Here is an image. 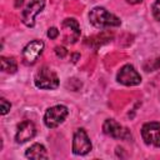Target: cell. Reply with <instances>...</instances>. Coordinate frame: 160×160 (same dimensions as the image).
<instances>
[{
    "instance_id": "cell-1",
    "label": "cell",
    "mask_w": 160,
    "mask_h": 160,
    "mask_svg": "<svg viewBox=\"0 0 160 160\" xmlns=\"http://www.w3.org/2000/svg\"><path fill=\"white\" fill-rule=\"evenodd\" d=\"M89 21H90V24L92 26H95L98 29L119 26L121 24V20L116 15H114L110 11H108L102 6H95V8H92L90 10Z\"/></svg>"
},
{
    "instance_id": "cell-2",
    "label": "cell",
    "mask_w": 160,
    "mask_h": 160,
    "mask_svg": "<svg viewBox=\"0 0 160 160\" xmlns=\"http://www.w3.org/2000/svg\"><path fill=\"white\" fill-rule=\"evenodd\" d=\"M35 86L44 90H54L59 86V78L56 72L49 66H41L34 78Z\"/></svg>"
},
{
    "instance_id": "cell-3",
    "label": "cell",
    "mask_w": 160,
    "mask_h": 160,
    "mask_svg": "<svg viewBox=\"0 0 160 160\" xmlns=\"http://www.w3.org/2000/svg\"><path fill=\"white\" fill-rule=\"evenodd\" d=\"M69 115V109L65 105H54L46 109L44 114V124L49 129H55L65 121Z\"/></svg>"
},
{
    "instance_id": "cell-4",
    "label": "cell",
    "mask_w": 160,
    "mask_h": 160,
    "mask_svg": "<svg viewBox=\"0 0 160 160\" xmlns=\"http://www.w3.org/2000/svg\"><path fill=\"white\" fill-rule=\"evenodd\" d=\"M45 8V0H30L21 12V21L25 26L32 28L35 25V18Z\"/></svg>"
},
{
    "instance_id": "cell-5",
    "label": "cell",
    "mask_w": 160,
    "mask_h": 160,
    "mask_svg": "<svg viewBox=\"0 0 160 160\" xmlns=\"http://www.w3.org/2000/svg\"><path fill=\"white\" fill-rule=\"evenodd\" d=\"M92 149L90 138L88 136L85 129L79 128L72 136V152L75 155H86Z\"/></svg>"
},
{
    "instance_id": "cell-6",
    "label": "cell",
    "mask_w": 160,
    "mask_h": 160,
    "mask_svg": "<svg viewBox=\"0 0 160 160\" xmlns=\"http://www.w3.org/2000/svg\"><path fill=\"white\" fill-rule=\"evenodd\" d=\"M116 80L125 86H135L141 82V76L131 64H125L116 74Z\"/></svg>"
},
{
    "instance_id": "cell-7",
    "label": "cell",
    "mask_w": 160,
    "mask_h": 160,
    "mask_svg": "<svg viewBox=\"0 0 160 160\" xmlns=\"http://www.w3.org/2000/svg\"><path fill=\"white\" fill-rule=\"evenodd\" d=\"M44 41L42 40H32L29 44L25 45V48L22 49V61L25 65H34L36 62V60L39 59V56L42 54L44 51Z\"/></svg>"
},
{
    "instance_id": "cell-8",
    "label": "cell",
    "mask_w": 160,
    "mask_h": 160,
    "mask_svg": "<svg viewBox=\"0 0 160 160\" xmlns=\"http://www.w3.org/2000/svg\"><path fill=\"white\" fill-rule=\"evenodd\" d=\"M62 40L66 44H75L80 38V26L76 19L68 18L61 22Z\"/></svg>"
},
{
    "instance_id": "cell-9",
    "label": "cell",
    "mask_w": 160,
    "mask_h": 160,
    "mask_svg": "<svg viewBox=\"0 0 160 160\" xmlns=\"http://www.w3.org/2000/svg\"><path fill=\"white\" fill-rule=\"evenodd\" d=\"M102 131H104V134H106L114 139H121V140L131 139V132L129 131V129L124 128L121 124H119L114 119H106L104 121Z\"/></svg>"
},
{
    "instance_id": "cell-10",
    "label": "cell",
    "mask_w": 160,
    "mask_h": 160,
    "mask_svg": "<svg viewBox=\"0 0 160 160\" xmlns=\"http://www.w3.org/2000/svg\"><path fill=\"white\" fill-rule=\"evenodd\" d=\"M141 138L146 145H154L160 148V122L150 121L142 125Z\"/></svg>"
},
{
    "instance_id": "cell-11",
    "label": "cell",
    "mask_w": 160,
    "mask_h": 160,
    "mask_svg": "<svg viewBox=\"0 0 160 160\" xmlns=\"http://www.w3.org/2000/svg\"><path fill=\"white\" fill-rule=\"evenodd\" d=\"M35 135H36L35 124L30 120H24L18 125V130L15 134V141L18 144H24L31 140Z\"/></svg>"
},
{
    "instance_id": "cell-12",
    "label": "cell",
    "mask_w": 160,
    "mask_h": 160,
    "mask_svg": "<svg viewBox=\"0 0 160 160\" xmlns=\"http://www.w3.org/2000/svg\"><path fill=\"white\" fill-rule=\"evenodd\" d=\"M25 156H26L28 159H34V160L48 159V151H46V149H45V146H44L42 144L35 142V144H32L30 148L26 149Z\"/></svg>"
},
{
    "instance_id": "cell-13",
    "label": "cell",
    "mask_w": 160,
    "mask_h": 160,
    "mask_svg": "<svg viewBox=\"0 0 160 160\" xmlns=\"http://www.w3.org/2000/svg\"><path fill=\"white\" fill-rule=\"evenodd\" d=\"M0 62H1V70L4 72L8 74H14L18 70V64L15 61L14 58H6V56H1L0 58Z\"/></svg>"
},
{
    "instance_id": "cell-14",
    "label": "cell",
    "mask_w": 160,
    "mask_h": 160,
    "mask_svg": "<svg viewBox=\"0 0 160 160\" xmlns=\"http://www.w3.org/2000/svg\"><path fill=\"white\" fill-rule=\"evenodd\" d=\"M10 109H11V104L6 99L1 98L0 99V114L1 115H6L10 111Z\"/></svg>"
},
{
    "instance_id": "cell-15",
    "label": "cell",
    "mask_w": 160,
    "mask_h": 160,
    "mask_svg": "<svg viewBox=\"0 0 160 160\" xmlns=\"http://www.w3.org/2000/svg\"><path fill=\"white\" fill-rule=\"evenodd\" d=\"M151 12H152L154 19L158 20V21H160V0H156V1L152 4Z\"/></svg>"
},
{
    "instance_id": "cell-16",
    "label": "cell",
    "mask_w": 160,
    "mask_h": 160,
    "mask_svg": "<svg viewBox=\"0 0 160 160\" xmlns=\"http://www.w3.org/2000/svg\"><path fill=\"white\" fill-rule=\"evenodd\" d=\"M59 34H60V31H59L58 28H54L52 26V28H49V30H48V38L51 39V40L56 39L59 36Z\"/></svg>"
},
{
    "instance_id": "cell-17",
    "label": "cell",
    "mask_w": 160,
    "mask_h": 160,
    "mask_svg": "<svg viewBox=\"0 0 160 160\" xmlns=\"http://www.w3.org/2000/svg\"><path fill=\"white\" fill-rule=\"evenodd\" d=\"M55 54L58 58H65L68 55V50L64 46H56L55 48Z\"/></svg>"
},
{
    "instance_id": "cell-18",
    "label": "cell",
    "mask_w": 160,
    "mask_h": 160,
    "mask_svg": "<svg viewBox=\"0 0 160 160\" xmlns=\"http://www.w3.org/2000/svg\"><path fill=\"white\" fill-rule=\"evenodd\" d=\"M79 56H80V55H79V54H74V55H72V61H74V62H76V61H78V60H76V59H78V58H79Z\"/></svg>"
},
{
    "instance_id": "cell-19",
    "label": "cell",
    "mask_w": 160,
    "mask_h": 160,
    "mask_svg": "<svg viewBox=\"0 0 160 160\" xmlns=\"http://www.w3.org/2000/svg\"><path fill=\"white\" fill-rule=\"evenodd\" d=\"M21 4H22V0H16V2H15V6H16V8H19Z\"/></svg>"
}]
</instances>
